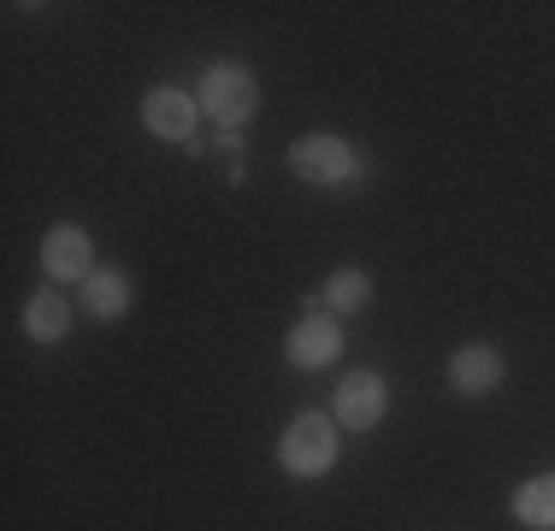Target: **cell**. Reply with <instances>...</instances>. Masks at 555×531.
<instances>
[{
	"label": "cell",
	"mask_w": 555,
	"mask_h": 531,
	"mask_svg": "<svg viewBox=\"0 0 555 531\" xmlns=\"http://www.w3.org/2000/svg\"><path fill=\"white\" fill-rule=\"evenodd\" d=\"M142 130L149 137H160V142H195V118H202V101L190 95V89H178V83H160V89H149L142 95Z\"/></svg>",
	"instance_id": "cell-5"
},
{
	"label": "cell",
	"mask_w": 555,
	"mask_h": 531,
	"mask_svg": "<svg viewBox=\"0 0 555 531\" xmlns=\"http://www.w3.org/2000/svg\"><path fill=\"white\" fill-rule=\"evenodd\" d=\"M219 154H243V130H219Z\"/></svg>",
	"instance_id": "cell-13"
},
{
	"label": "cell",
	"mask_w": 555,
	"mask_h": 531,
	"mask_svg": "<svg viewBox=\"0 0 555 531\" xmlns=\"http://www.w3.org/2000/svg\"><path fill=\"white\" fill-rule=\"evenodd\" d=\"M24 331H30V342H60L72 331V301L60 296V284H42L24 301Z\"/></svg>",
	"instance_id": "cell-10"
},
{
	"label": "cell",
	"mask_w": 555,
	"mask_h": 531,
	"mask_svg": "<svg viewBox=\"0 0 555 531\" xmlns=\"http://www.w3.org/2000/svg\"><path fill=\"white\" fill-rule=\"evenodd\" d=\"M130 301H137V289H130V272L125 266H95L83 284V313L101 319V325H113V319L130 313Z\"/></svg>",
	"instance_id": "cell-9"
},
{
	"label": "cell",
	"mask_w": 555,
	"mask_h": 531,
	"mask_svg": "<svg viewBox=\"0 0 555 531\" xmlns=\"http://www.w3.org/2000/svg\"><path fill=\"white\" fill-rule=\"evenodd\" d=\"M343 425L332 414H320V407H308V414H296L284 425V437H278V467L289 478H325L337 467L343 455Z\"/></svg>",
	"instance_id": "cell-1"
},
{
	"label": "cell",
	"mask_w": 555,
	"mask_h": 531,
	"mask_svg": "<svg viewBox=\"0 0 555 531\" xmlns=\"http://www.w3.org/2000/svg\"><path fill=\"white\" fill-rule=\"evenodd\" d=\"M366 301H373V272H361V266H337L332 277L320 284V308L325 313H366Z\"/></svg>",
	"instance_id": "cell-11"
},
{
	"label": "cell",
	"mask_w": 555,
	"mask_h": 531,
	"mask_svg": "<svg viewBox=\"0 0 555 531\" xmlns=\"http://www.w3.org/2000/svg\"><path fill=\"white\" fill-rule=\"evenodd\" d=\"M502 378H508V354L491 349V342H467V349H455V354H449V390H455V396H467V402L491 396Z\"/></svg>",
	"instance_id": "cell-8"
},
{
	"label": "cell",
	"mask_w": 555,
	"mask_h": 531,
	"mask_svg": "<svg viewBox=\"0 0 555 531\" xmlns=\"http://www.w3.org/2000/svg\"><path fill=\"white\" fill-rule=\"evenodd\" d=\"M385 407H390V384H385V372L354 366L349 378L337 384L332 419L343 425V431H378V425H385Z\"/></svg>",
	"instance_id": "cell-4"
},
{
	"label": "cell",
	"mask_w": 555,
	"mask_h": 531,
	"mask_svg": "<svg viewBox=\"0 0 555 531\" xmlns=\"http://www.w3.org/2000/svg\"><path fill=\"white\" fill-rule=\"evenodd\" d=\"M289 171L301 183H320V190H343V183L366 178V159L354 154V142H343L337 130H308V137L289 142Z\"/></svg>",
	"instance_id": "cell-2"
},
{
	"label": "cell",
	"mask_w": 555,
	"mask_h": 531,
	"mask_svg": "<svg viewBox=\"0 0 555 531\" xmlns=\"http://www.w3.org/2000/svg\"><path fill=\"white\" fill-rule=\"evenodd\" d=\"M42 272L48 284H89L95 272V243H89L83 224H54L42 236Z\"/></svg>",
	"instance_id": "cell-7"
},
{
	"label": "cell",
	"mask_w": 555,
	"mask_h": 531,
	"mask_svg": "<svg viewBox=\"0 0 555 531\" xmlns=\"http://www.w3.org/2000/svg\"><path fill=\"white\" fill-rule=\"evenodd\" d=\"M195 101H202V113L214 118L219 130H243L248 118H255V106H260V83H255V72H248V65L219 60V65H207V72H202Z\"/></svg>",
	"instance_id": "cell-3"
},
{
	"label": "cell",
	"mask_w": 555,
	"mask_h": 531,
	"mask_svg": "<svg viewBox=\"0 0 555 531\" xmlns=\"http://www.w3.org/2000/svg\"><path fill=\"white\" fill-rule=\"evenodd\" d=\"M337 354H343V325H337V313L313 308L308 319H296V325H289L284 361L296 366V372H320V366H332Z\"/></svg>",
	"instance_id": "cell-6"
},
{
	"label": "cell",
	"mask_w": 555,
	"mask_h": 531,
	"mask_svg": "<svg viewBox=\"0 0 555 531\" xmlns=\"http://www.w3.org/2000/svg\"><path fill=\"white\" fill-rule=\"evenodd\" d=\"M514 520L532 531H555V472H538L514 490Z\"/></svg>",
	"instance_id": "cell-12"
}]
</instances>
